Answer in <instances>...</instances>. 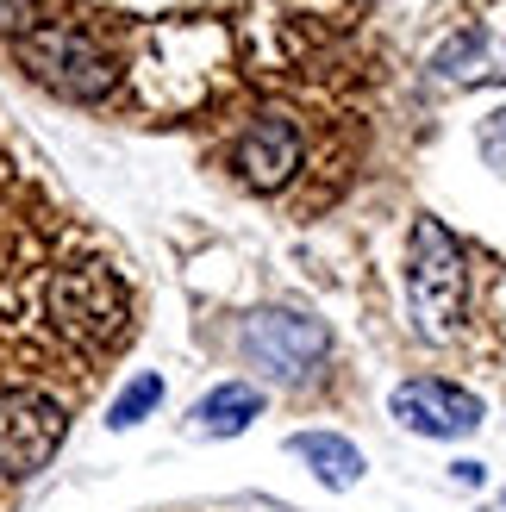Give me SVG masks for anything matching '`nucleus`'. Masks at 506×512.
Segmentation results:
<instances>
[{
  "mask_svg": "<svg viewBox=\"0 0 506 512\" xmlns=\"http://www.w3.org/2000/svg\"><path fill=\"white\" fill-rule=\"evenodd\" d=\"M44 313L63 331L69 344L82 350H107L125 338V319H132V300H125V281L113 263H69L50 275L44 288Z\"/></svg>",
  "mask_w": 506,
  "mask_h": 512,
  "instance_id": "f03ea898",
  "label": "nucleus"
},
{
  "mask_svg": "<svg viewBox=\"0 0 506 512\" xmlns=\"http://www.w3.org/2000/svg\"><path fill=\"white\" fill-rule=\"evenodd\" d=\"M450 475H457V481H469V488H475V481H482V463H450Z\"/></svg>",
  "mask_w": 506,
  "mask_h": 512,
  "instance_id": "ddd939ff",
  "label": "nucleus"
},
{
  "mask_svg": "<svg viewBox=\"0 0 506 512\" xmlns=\"http://www.w3.org/2000/svg\"><path fill=\"white\" fill-rule=\"evenodd\" d=\"M294 169H300V132H294V119H282V113L250 119V132L238 138V175H244V182L250 188H282Z\"/></svg>",
  "mask_w": 506,
  "mask_h": 512,
  "instance_id": "0eeeda50",
  "label": "nucleus"
},
{
  "mask_svg": "<svg viewBox=\"0 0 506 512\" xmlns=\"http://www.w3.org/2000/svg\"><path fill=\"white\" fill-rule=\"evenodd\" d=\"M19 63L32 69L44 88H57L69 100H100L119 82L113 57L88 32H75V25H32V32L19 38Z\"/></svg>",
  "mask_w": 506,
  "mask_h": 512,
  "instance_id": "39448f33",
  "label": "nucleus"
},
{
  "mask_svg": "<svg viewBox=\"0 0 506 512\" xmlns=\"http://www.w3.org/2000/svg\"><path fill=\"white\" fill-rule=\"evenodd\" d=\"M257 419H263V394L250 388V381H219L188 413V431L194 438H238V431H250Z\"/></svg>",
  "mask_w": 506,
  "mask_h": 512,
  "instance_id": "6e6552de",
  "label": "nucleus"
},
{
  "mask_svg": "<svg viewBox=\"0 0 506 512\" xmlns=\"http://www.w3.org/2000/svg\"><path fill=\"white\" fill-rule=\"evenodd\" d=\"M0 32H32V0H0Z\"/></svg>",
  "mask_w": 506,
  "mask_h": 512,
  "instance_id": "f8f14e48",
  "label": "nucleus"
},
{
  "mask_svg": "<svg viewBox=\"0 0 506 512\" xmlns=\"http://www.w3.org/2000/svg\"><path fill=\"white\" fill-rule=\"evenodd\" d=\"M388 413L407 425L413 438H469V431L488 419V406H482V394H469L444 375H413L388 394Z\"/></svg>",
  "mask_w": 506,
  "mask_h": 512,
  "instance_id": "423d86ee",
  "label": "nucleus"
},
{
  "mask_svg": "<svg viewBox=\"0 0 506 512\" xmlns=\"http://www.w3.org/2000/svg\"><path fill=\"white\" fill-rule=\"evenodd\" d=\"M238 350H244V363L257 375L282 381V388H300V381H313V369L332 356V331H325V319H313V313L269 306V313L244 319Z\"/></svg>",
  "mask_w": 506,
  "mask_h": 512,
  "instance_id": "7ed1b4c3",
  "label": "nucleus"
},
{
  "mask_svg": "<svg viewBox=\"0 0 506 512\" xmlns=\"http://www.w3.org/2000/svg\"><path fill=\"white\" fill-rule=\"evenodd\" d=\"M288 456H300V463H307L332 494L357 488L363 469H369V463H363V450L350 444V438H338V431H294V438H288Z\"/></svg>",
  "mask_w": 506,
  "mask_h": 512,
  "instance_id": "1a4fd4ad",
  "label": "nucleus"
},
{
  "mask_svg": "<svg viewBox=\"0 0 506 512\" xmlns=\"http://www.w3.org/2000/svg\"><path fill=\"white\" fill-rule=\"evenodd\" d=\"M475 144H482V163L506 175V107H494V113L482 119V132H475Z\"/></svg>",
  "mask_w": 506,
  "mask_h": 512,
  "instance_id": "9b49d317",
  "label": "nucleus"
},
{
  "mask_svg": "<svg viewBox=\"0 0 506 512\" xmlns=\"http://www.w3.org/2000/svg\"><path fill=\"white\" fill-rule=\"evenodd\" d=\"M157 406H163V375H132V381L119 388L107 425H113V431H132V425H144L150 413H157Z\"/></svg>",
  "mask_w": 506,
  "mask_h": 512,
  "instance_id": "9d476101",
  "label": "nucleus"
},
{
  "mask_svg": "<svg viewBox=\"0 0 506 512\" xmlns=\"http://www.w3.org/2000/svg\"><path fill=\"white\" fill-rule=\"evenodd\" d=\"M407 313L425 344H450L469 313V256L444 219H413L407 238Z\"/></svg>",
  "mask_w": 506,
  "mask_h": 512,
  "instance_id": "f257e3e1",
  "label": "nucleus"
},
{
  "mask_svg": "<svg viewBox=\"0 0 506 512\" xmlns=\"http://www.w3.org/2000/svg\"><path fill=\"white\" fill-rule=\"evenodd\" d=\"M63 431H69V400L38 388V381H13L0 394V481H32L57 456Z\"/></svg>",
  "mask_w": 506,
  "mask_h": 512,
  "instance_id": "20e7f679",
  "label": "nucleus"
}]
</instances>
